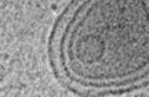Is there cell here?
I'll return each instance as SVG.
<instances>
[{"label": "cell", "instance_id": "cell-1", "mask_svg": "<svg viewBox=\"0 0 149 97\" xmlns=\"http://www.w3.org/2000/svg\"><path fill=\"white\" fill-rule=\"evenodd\" d=\"M107 51L105 38L101 33H86L77 42V58L86 64H94L101 61Z\"/></svg>", "mask_w": 149, "mask_h": 97}]
</instances>
